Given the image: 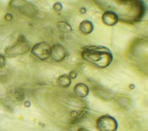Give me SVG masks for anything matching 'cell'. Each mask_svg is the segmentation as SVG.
<instances>
[{"label": "cell", "instance_id": "cell-5", "mask_svg": "<svg viewBox=\"0 0 148 131\" xmlns=\"http://www.w3.org/2000/svg\"><path fill=\"white\" fill-rule=\"evenodd\" d=\"M28 45L25 42L21 41H18V43H16L15 46L13 48L10 49V54L9 55H20V54H23V53L26 52L28 50Z\"/></svg>", "mask_w": 148, "mask_h": 131}, {"label": "cell", "instance_id": "cell-4", "mask_svg": "<svg viewBox=\"0 0 148 131\" xmlns=\"http://www.w3.org/2000/svg\"><path fill=\"white\" fill-rule=\"evenodd\" d=\"M51 56L57 61H60L64 59V58L65 57V51H64V47L60 45H55L53 47L51 48Z\"/></svg>", "mask_w": 148, "mask_h": 131}, {"label": "cell", "instance_id": "cell-6", "mask_svg": "<svg viewBox=\"0 0 148 131\" xmlns=\"http://www.w3.org/2000/svg\"><path fill=\"white\" fill-rule=\"evenodd\" d=\"M117 20L118 17L113 12L108 11L103 15V21L108 26H113L117 22Z\"/></svg>", "mask_w": 148, "mask_h": 131}, {"label": "cell", "instance_id": "cell-11", "mask_svg": "<svg viewBox=\"0 0 148 131\" xmlns=\"http://www.w3.org/2000/svg\"><path fill=\"white\" fill-rule=\"evenodd\" d=\"M79 131H89V130H85V129H81V130H79Z\"/></svg>", "mask_w": 148, "mask_h": 131}, {"label": "cell", "instance_id": "cell-8", "mask_svg": "<svg viewBox=\"0 0 148 131\" xmlns=\"http://www.w3.org/2000/svg\"><path fill=\"white\" fill-rule=\"evenodd\" d=\"M80 29L81 31H83L85 34H88L90 33L92 31V25L90 22L88 21H84L81 23V26H80Z\"/></svg>", "mask_w": 148, "mask_h": 131}, {"label": "cell", "instance_id": "cell-1", "mask_svg": "<svg viewBox=\"0 0 148 131\" xmlns=\"http://www.w3.org/2000/svg\"><path fill=\"white\" fill-rule=\"evenodd\" d=\"M82 56L85 60L101 68L108 67L112 61L110 51L105 47H89L84 50Z\"/></svg>", "mask_w": 148, "mask_h": 131}, {"label": "cell", "instance_id": "cell-2", "mask_svg": "<svg viewBox=\"0 0 148 131\" xmlns=\"http://www.w3.org/2000/svg\"><path fill=\"white\" fill-rule=\"evenodd\" d=\"M97 128L100 131H116L117 122L111 116H104L97 121Z\"/></svg>", "mask_w": 148, "mask_h": 131}, {"label": "cell", "instance_id": "cell-9", "mask_svg": "<svg viewBox=\"0 0 148 131\" xmlns=\"http://www.w3.org/2000/svg\"><path fill=\"white\" fill-rule=\"evenodd\" d=\"M59 85H61L63 87H66L71 84V80H70L69 77L67 76H62L59 79Z\"/></svg>", "mask_w": 148, "mask_h": 131}, {"label": "cell", "instance_id": "cell-10", "mask_svg": "<svg viewBox=\"0 0 148 131\" xmlns=\"http://www.w3.org/2000/svg\"><path fill=\"white\" fill-rule=\"evenodd\" d=\"M5 63V60L4 57H2V55H0V67H3Z\"/></svg>", "mask_w": 148, "mask_h": 131}, {"label": "cell", "instance_id": "cell-7", "mask_svg": "<svg viewBox=\"0 0 148 131\" xmlns=\"http://www.w3.org/2000/svg\"><path fill=\"white\" fill-rule=\"evenodd\" d=\"M75 92L80 97H84L88 95V89L87 86L84 85V84H78L76 86Z\"/></svg>", "mask_w": 148, "mask_h": 131}, {"label": "cell", "instance_id": "cell-3", "mask_svg": "<svg viewBox=\"0 0 148 131\" xmlns=\"http://www.w3.org/2000/svg\"><path fill=\"white\" fill-rule=\"evenodd\" d=\"M33 55L41 60H46L51 57V47L46 43H40L34 46Z\"/></svg>", "mask_w": 148, "mask_h": 131}]
</instances>
